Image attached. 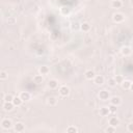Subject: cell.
Here are the masks:
<instances>
[{
	"label": "cell",
	"mask_w": 133,
	"mask_h": 133,
	"mask_svg": "<svg viewBox=\"0 0 133 133\" xmlns=\"http://www.w3.org/2000/svg\"><path fill=\"white\" fill-rule=\"evenodd\" d=\"M3 100H4V102H12L14 96L10 95V94H6V95L4 96V98H3Z\"/></svg>",
	"instance_id": "24"
},
{
	"label": "cell",
	"mask_w": 133,
	"mask_h": 133,
	"mask_svg": "<svg viewBox=\"0 0 133 133\" xmlns=\"http://www.w3.org/2000/svg\"><path fill=\"white\" fill-rule=\"evenodd\" d=\"M111 6L113 8H121L123 6V2L121 0H112L111 2Z\"/></svg>",
	"instance_id": "18"
},
{
	"label": "cell",
	"mask_w": 133,
	"mask_h": 133,
	"mask_svg": "<svg viewBox=\"0 0 133 133\" xmlns=\"http://www.w3.org/2000/svg\"><path fill=\"white\" fill-rule=\"evenodd\" d=\"M105 131L106 132H108V133H114L115 131H116V127H113V126H108L106 129H105Z\"/></svg>",
	"instance_id": "25"
},
{
	"label": "cell",
	"mask_w": 133,
	"mask_h": 133,
	"mask_svg": "<svg viewBox=\"0 0 133 133\" xmlns=\"http://www.w3.org/2000/svg\"><path fill=\"white\" fill-rule=\"evenodd\" d=\"M131 81L130 80H124V82L121 84L122 85V87L124 88V89H130V86H131Z\"/></svg>",
	"instance_id": "21"
},
{
	"label": "cell",
	"mask_w": 133,
	"mask_h": 133,
	"mask_svg": "<svg viewBox=\"0 0 133 133\" xmlns=\"http://www.w3.org/2000/svg\"><path fill=\"white\" fill-rule=\"evenodd\" d=\"M112 20H113L114 23L119 24V23L124 22V20H125V16H124L122 12H115V14L113 15V17H112Z\"/></svg>",
	"instance_id": "1"
},
{
	"label": "cell",
	"mask_w": 133,
	"mask_h": 133,
	"mask_svg": "<svg viewBox=\"0 0 133 133\" xmlns=\"http://www.w3.org/2000/svg\"><path fill=\"white\" fill-rule=\"evenodd\" d=\"M80 29H81L82 31H84V32H87V31L90 30V25H89L87 22H84V23H82V24L80 25Z\"/></svg>",
	"instance_id": "19"
},
{
	"label": "cell",
	"mask_w": 133,
	"mask_h": 133,
	"mask_svg": "<svg viewBox=\"0 0 133 133\" xmlns=\"http://www.w3.org/2000/svg\"><path fill=\"white\" fill-rule=\"evenodd\" d=\"M128 131L133 133V123H130V124L128 125Z\"/></svg>",
	"instance_id": "32"
},
{
	"label": "cell",
	"mask_w": 133,
	"mask_h": 133,
	"mask_svg": "<svg viewBox=\"0 0 133 133\" xmlns=\"http://www.w3.org/2000/svg\"><path fill=\"white\" fill-rule=\"evenodd\" d=\"M99 98H100V100H102V101H107V100H109V99H110L109 91L106 90V89L100 90V92H99Z\"/></svg>",
	"instance_id": "2"
},
{
	"label": "cell",
	"mask_w": 133,
	"mask_h": 133,
	"mask_svg": "<svg viewBox=\"0 0 133 133\" xmlns=\"http://www.w3.org/2000/svg\"><path fill=\"white\" fill-rule=\"evenodd\" d=\"M14 129H15L16 132H23L25 130V125L23 123H21V122H18V123L15 124Z\"/></svg>",
	"instance_id": "7"
},
{
	"label": "cell",
	"mask_w": 133,
	"mask_h": 133,
	"mask_svg": "<svg viewBox=\"0 0 133 133\" xmlns=\"http://www.w3.org/2000/svg\"><path fill=\"white\" fill-rule=\"evenodd\" d=\"M131 52H132V50H131V48L128 47V46H125V47H123V48L121 49V53H122L123 56H129V55L131 54Z\"/></svg>",
	"instance_id": "9"
},
{
	"label": "cell",
	"mask_w": 133,
	"mask_h": 133,
	"mask_svg": "<svg viewBox=\"0 0 133 133\" xmlns=\"http://www.w3.org/2000/svg\"><path fill=\"white\" fill-rule=\"evenodd\" d=\"M130 89H131V90H132V91H133V82H132V83H131V86H130Z\"/></svg>",
	"instance_id": "33"
},
{
	"label": "cell",
	"mask_w": 133,
	"mask_h": 133,
	"mask_svg": "<svg viewBox=\"0 0 133 133\" xmlns=\"http://www.w3.org/2000/svg\"><path fill=\"white\" fill-rule=\"evenodd\" d=\"M84 76L87 80H94V78L96 77V73L92 71V70H87L85 73H84Z\"/></svg>",
	"instance_id": "8"
},
{
	"label": "cell",
	"mask_w": 133,
	"mask_h": 133,
	"mask_svg": "<svg viewBox=\"0 0 133 133\" xmlns=\"http://www.w3.org/2000/svg\"><path fill=\"white\" fill-rule=\"evenodd\" d=\"M58 91H59V95L61 97H68L70 95V88L66 85H61L59 87V90Z\"/></svg>",
	"instance_id": "3"
},
{
	"label": "cell",
	"mask_w": 133,
	"mask_h": 133,
	"mask_svg": "<svg viewBox=\"0 0 133 133\" xmlns=\"http://www.w3.org/2000/svg\"><path fill=\"white\" fill-rule=\"evenodd\" d=\"M108 85L111 86V87H114V86L116 85L115 79H114V78H109V79H108Z\"/></svg>",
	"instance_id": "26"
},
{
	"label": "cell",
	"mask_w": 133,
	"mask_h": 133,
	"mask_svg": "<svg viewBox=\"0 0 133 133\" xmlns=\"http://www.w3.org/2000/svg\"><path fill=\"white\" fill-rule=\"evenodd\" d=\"M38 72H39V74H42L43 76H45V75H48V74H49L50 69H49V66H47V65H42V66H39Z\"/></svg>",
	"instance_id": "13"
},
{
	"label": "cell",
	"mask_w": 133,
	"mask_h": 133,
	"mask_svg": "<svg viewBox=\"0 0 133 133\" xmlns=\"http://www.w3.org/2000/svg\"><path fill=\"white\" fill-rule=\"evenodd\" d=\"M72 28H73L74 30H76V29H78V28H80V24L76 22V23H74V24H73V26H72Z\"/></svg>",
	"instance_id": "31"
},
{
	"label": "cell",
	"mask_w": 133,
	"mask_h": 133,
	"mask_svg": "<svg viewBox=\"0 0 133 133\" xmlns=\"http://www.w3.org/2000/svg\"><path fill=\"white\" fill-rule=\"evenodd\" d=\"M114 79H115V81H116V84H122V83L124 82V80H125V78H124L122 75H116V76L114 77Z\"/></svg>",
	"instance_id": "22"
},
{
	"label": "cell",
	"mask_w": 133,
	"mask_h": 133,
	"mask_svg": "<svg viewBox=\"0 0 133 133\" xmlns=\"http://www.w3.org/2000/svg\"><path fill=\"white\" fill-rule=\"evenodd\" d=\"M60 12H61L62 15H69V14H70V9H69L68 7H61V8H60Z\"/></svg>",
	"instance_id": "28"
},
{
	"label": "cell",
	"mask_w": 133,
	"mask_h": 133,
	"mask_svg": "<svg viewBox=\"0 0 133 133\" xmlns=\"http://www.w3.org/2000/svg\"><path fill=\"white\" fill-rule=\"evenodd\" d=\"M116 107H117V106L110 104V106H108V108H109V110H110V113H114V112H116V109H117Z\"/></svg>",
	"instance_id": "29"
},
{
	"label": "cell",
	"mask_w": 133,
	"mask_h": 133,
	"mask_svg": "<svg viewBox=\"0 0 133 133\" xmlns=\"http://www.w3.org/2000/svg\"><path fill=\"white\" fill-rule=\"evenodd\" d=\"M48 86H49L50 88L54 89V88L58 87V81H57L56 79H51V80L48 81Z\"/></svg>",
	"instance_id": "16"
},
{
	"label": "cell",
	"mask_w": 133,
	"mask_h": 133,
	"mask_svg": "<svg viewBox=\"0 0 133 133\" xmlns=\"http://www.w3.org/2000/svg\"><path fill=\"white\" fill-rule=\"evenodd\" d=\"M7 23L8 24H15L16 23V19L14 18V17H8V19H7Z\"/></svg>",
	"instance_id": "30"
},
{
	"label": "cell",
	"mask_w": 133,
	"mask_h": 133,
	"mask_svg": "<svg viewBox=\"0 0 133 133\" xmlns=\"http://www.w3.org/2000/svg\"><path fill=\"white\" fill-rule=\"evenodd\" d=\"M57 102H58V100H57L56 97H49V98H48V101H47V103H48L50 106H55V105L57 104Z\"/></svg>",
	"instance_id": "17"
},
{
	"label": "cell",
	"mask_w": 133,
	"mask_h": 133,
	"mask_svg": "<svg viewBox=\"0 0 133 133\" xmlns=\"http://www.w3.org/2000/svg\"><path fill=\"white\" fill-rule=\"evenodd\" d=\"M1 127H2L3 129H5V130H9V129L12 127V123H11V121L8 119V118H3V119L1 121Z\"/></svg>",
	"instance_id": "4"
},
{
	"label": "cell",
	"mask_w": 133,
	"mask_h": 133,
	"mask_svg": "<svg viewBox=\"0 0 133 133\" xmlns=\"http://www.w3.org/2000/svg\"><path fill=\"white\" fill-rule=\"evenodd\" d=\"M109 101H110V104L115 105V106H119V105L122 104V99H121L119 97H117V96L111 97V98L109 99Z\"/></svg>",
	"instance_id": "5"
},
{
	"label": "cell",
	"mask_w": 133,
	"mask_h": 133,
	"mask_svg": "<svg viewBox=\"0 0 133 133\" xmlns=\"http://www.w3.org/2000/svg\"><path fill=\"white\" fill-rule=\"evenodd\" d=\"M23 102H24V101L21 99V97H20V96H19V97H14L12 103H14V105H15V106H21Z\"/></svg>",
	"instance_id": "20"
},
{
	"label": "cell",
	"mask_w": 133,
	"mask_h": 133,
	"mask_svg": "<svg viewBox=\"0 0 133 133\" xmlns=\"http://www.w3.org/2000/svg\"><path fill=\"white\" fill-rule=\"evenodd\" d=\"M94 82L97 85H102L104 83V77L102 75H96V77L94 78Z\"/></svg>",
	"instance_id": "12"
},
{
	"label": "cell",
	"mask_w": 133,
	"mask_h": 133,
	"mask_svg": "<svg viewBox=\"0 0 133 133\" xmlns=\"http://www.w3.org/2000/svg\"><path fill=\"white\" fill-rule=\"evenodd\" d=\"M66 132L68 133H77L78 132V129L75 126H69L66 128Z\"/></svg>",
	"instance_id": "23"
},
{
	"label": "cell",
	"mask_w": 133,
	"mask_h": 133,
	"mask_svg": "<svg viewBox=\"0 0 133 133\" xmlns=\"http://www.w3.org/2000/svg\"><path fill=\"white\" fill-rule=\"evenodd\" d=\"M108 124H109L110 126L117 127V126L119 125V119H118L116 116H111V117H109V119H108Z\"/></svg>",
	"instance_id": "6"
},
{
	"label": "cell",
	"mask_w": 133,
	"mask_h": 133,
	"mask_svg": "<svg viewBox=\"0 0 133 133\" xmlns=\"http://www.w3.org/2000/svg\"><path fill=\"white\" fill-rule=\"evenodd\" d=\"M33 82L35 84H41L44 82V77L42 74H38V75H34L33 76Z\"/></svg>",
	"instance_id": "11"
},
{
	"label": "cell",
	"mask_w": 133,
	"mask_h": 133,
	"mask_svg": "<svg viewBox=\"0 0 133 133\" xmlns=\"http://www.w3.org/2000/svg\"><path fill=\"white\" fill-rule=\"evenodd\" d=\"M109 113H110V110L108 107L104 106V107L100 108V115L101 116H107V115H109Z\"/></svg>",
	"instance_id": "15"
},
{
	"label": "cell",
	"mask_w": 133,
	"mask_h": 133,
	"mask_svg": "<svg viewBox=\"0 0 133 133\" xmlns=\"http://www.w3.org/2000/svg\"><path fill=\"white\" fill-rule=\"evenodd\" d=\"M7 77H8L7 73L5 71H1V73H0V79L1 80H5V79H7Z\"/></svg>",
	"instance_id": "27"
},
{
	"label": "cell",
	"mask_w": 133,
	"mask_h": 133,
	"mask_svg": "<svg viewBox=\"0 0 133 133\" xmlns=\"http://www.w3.org/2000/svg\"><path fill=\"white\" fill-rule=\"evenodd\" d=\"M20 97H21V99L25 102V101H29V100H30L31 95H30V92H28V91H22V92L20 94Z\"/></svg>",
	"instance_id": "14"
},
{
	"label": "cell",
	"mask_w": 133,
	"mask_h": 133,
	"mask_svg": "<svg viewBox=\"0 0 133 133\" xmlns=\"http://www.w3.org/2000/svg\"><path fill=\"white\" fill-rule=\"evenodd\" d=\"M14 107H15V105L12 102H4L3 103V109L5 111H11L14 109Z\"/></svg>",
	"instance_id": "10"
}]
</instances>
